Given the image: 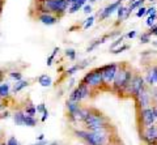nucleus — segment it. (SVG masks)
Listing matches in <instances>:
<instances>
[{"instance_id":"obj_1","label":"nucleus","mask_w":157,"mask_h":145,"mask_svg":"<svg viewBox=\"0 0 157 145\" xmlns=\"http://www.w3.org/2000/svg\"><path fill=\"white\" fill-rule=\"evenodd\" d=\"M37 11L39 13H52L58 17L64 16L68 13L70 3L68 0H36Z\"/></svg>"},{"instance_id":"obj_2","label":"nucleus","mask_w":157,"mask_h":145,"mask_svg":"<svg viewBox=\"0 0 157 145\" xmlns=\"http://www.w3.org/2000/svg\"><path fill=\"white\" fill-rule=\"evenodd\" d=\"M132 76H134V72H132L131 67L127 64V63H121L119 67H118V71H117L114 83H113V86H111V90L114 91L115 94L122 95L123 90L126 89V86L128 85L130 80L132 79Z\"/></svg>"},{"instance_id":"obj_3","label":"nucleus","mask_w":157,"mask_h":145,"mask_svg":"<svg viewBox=\"0 0 157 145\" xmlns=\"http://www.w3.org/2000/svg\"><path fill=\"white\" fill-rule=\"evenodd\" d=\"M82 123H84L85 129H88V131H98V129H102L111 125L110 119L102 111L97 110L94 107H90L89 115H88L86 119Z\"/></svg>"},{"instance_id":"obj_4","label":"nucleus","mask_w":157,"mask_h":145,"mask_svg":"<svg viewBox=\"0 0 157 145\" xmlns=\"http://www.w3.org/2000/svg\"><path fill=\"white\" fill-rule=\"evenodd\" d=\"M147 83H145V79L139 73H134V76H132V79L130 80L128 85L126 86V89L123 90V93H122L121 97H124V98H136L137 95H139V93L141 90H144L147 88Z\"/></svg>"},{"instance_id":"obj_5","label":"nucleus","mask_w":157,"mask_h":145,"mask_svg":"<svg viewBox=\"0 0 157 145\" xmlns=\"http://www.w3.org/2000/svg\"><path fill=\"white\" fill-rule=\"evenodd\" d=\"M80 83L88 85L92 89H100L104 86V80H102V72L101 68H93L90 69L88 73H85V76L81 79Z\"/></svg>"},{"instance_id":"obj_6","label":"nucleus","mask_w":157,"mask_h":145,"mask_svg":"<svg viewBox=\"0 0 157 145\" xmlns=\"http://www.w3.org/2000/svg\"><path fill=\"white\" fill-rule=\"evenodd\" d=\"M118 67H119L118 63H109V64L100 67L101 72H102L104 86H107V88L111 89L113 83H114V79H115V75H117V71H118Z\"/></svg>"},{"instance_id":"obj_7","label":"nucleus","mask_w":157,"mask_h":145,"mask_svg":"<svg viewBox=\"0 0 157 145\" xmlns=\"http://www.w3.org/2000/svg\"><path fill=\"white\" fill-rule=\"evenodd\" d=\"M92 88H89L88 85L80 83L75 89H73L71 93H70V97L68 98L72 99V101H76V102H82L84 99H86L92 93Z\"/></svg>"},{"instance_id":"obj_8","label":"nucleus","mask_w":157,"mask_h":145,"mask_svg":"<svg viewBox=\"0 0 157 145\" xmlns=\"http://www.w3.org/2000/svg\"><path fill=\"white\" fill-rule=\"evenodd\" d=\"M137 114H139V124L141 125V128H147L156 123V117L152 107L137 110Z\"/></svg>"},{"instance_id":"obj_9","label":"nucleus","mask_w":157,"mask_h":145,"mask_svg":"<svg viewBox=\"0 0 157 145\" xmlns=\"http://www.w3.org/2000/svg\"><path fill=\"white\" fill-rule=\"evenodd\" d=\"M152 91H151V86H147L144 90H141L139 95L135 98V102H136V106H137V110L140 109H145V107H151L152 105Z\"/></svg>"},{"instance_id":"obj_10","label":"nucleus","mask_w":157,"mask_h":145,"mask_svg":"<svg viewBox=\"0 0 157 145\" xmlns=\"http://www.w3.org/2000/svg\"><path fill=\"white\" fill-rule=\"evenodd\" d=\"M140 136L148 145L157 144V123L147 128H143L140 132Z\"/></svg>"},{"instance_id":"obj_11","label":"nucleus","mask_w":157,"mask_h":145,"mask_svg":"<svg viewBox=\"0 0 157 145\" xmlns=\"http://www.w3.org/2000/svg\"><path fill=\"white\" fill-rule=\"evenodd\" d=\"M122 3H123V0H117V2L109 4L107 7L100 9L98 13H97V17L100 18V21H104V20H106V18H109L113 13L117 12V9L119 8V6H122Z\"/></svg>"},{"instance_id":"obj_12","label":"nucleus","mask_w":157,"mask_h":145,"mask_svg":"<svg viewBox=\"0 0 157 145\" xmlns=\"http://www.w3.org/2000/svg\"><path fill=\"white\" fill-rule=\"evenodd\" d=\"M89 113H90V107L81 106L80 109H77L76 111H73V113L67 114V117L70 119V122H72V123H82L86 119L88 115H89Z\"/></svg>"},{"instance_id":"obj_13","label":"nucleus","mask_w":157,"mask_h":145,"mask_svg":"<svg viewBox=\"0 0 157 145\" xmlns=\"http://www.w3.org/2000/svg\"><path fill=\"white\" fill-rule=\"evenodd\" d=\"M145 83L148 86H156L157 85V64L151 65L145 72Z\"/></svg>"},{"instance_id":"obj_14","label":"nucleus","mask_w":157,"mask_h":145,"mask_svg":"<svg viewBox=\"0 0 157 145\" xmlns=\"http://www.w3.org/2000/svg\"><path fill=\"white\" fill-rule=\"evenodd\" d=\"M59 18L60 17H58L52 13H39V14H37V20L39 22H42L43 25H47V26L55 25V24L59 21Z\"/></svg>"},{"instance_id":"obj_15","label":"nucleus","mask_w":157,"mask_h":145,"mask_svg":"<svg viewBox=\"0 0 157 145\" xmlns=\"http://www.w3.org/2000/svg\"><path fill=\"white\" fill-rule=\"evenodd\" d=\"M88 0H77L76 3H72L70 4V8H68V13L70 14H73L76 13L77 11H80V9H82V7L86 4Z\"/></svg>"},{"instance_id":"obj_16","label":"nucleus","mask_w":157,"mask_h":145,"mask_svg":"<svg viewBox=\"0 0 157 145\" xmlns=\"http://www.w3.org/2000/svg\"><path fill=\"white\" fill-rule=\"evenodd\" d=\"M81 107V102H76V101H72L68 98L66 101V110H67V114H71L73 111H76L77 109Z\"/></svg>"},{"instance_id":"obj_17","label":"nucleus","mask_w":157,"mask_h":145,"mask_svg":"<svg viewBox=\"0 0 157 145\" xmlns=\"http://www.w3.org/2000/svg\"><path fill=\"white\" fill-rule=\"evenodd\" d=\"M24 119H25V113L24 110H17L13 113V122L16 125H24Z\"/></svg>"},{"instance_id":"obj_18","label":"nucleus","mask_w":157,"mask_h":145,"mask_svg":"<svg viewBox=\"0 0 157 145\" xmlns=\"http://www.w3.org/2000/svg\"><path fill=\"white\" fill-rule=\"evenodd\" d=\"M30 85L29 84V81L28 80H20V81H16L14 83V85H13V88H12V91L14 94H17V93H20L22 89H25V88H28V86Z\"/></svg>"},{"instance_id":"obj_19","label":"nucleus","mask_w":157,"mask_h":145,"mask_svg":"<svg viewBox=\"0 0 157 145\" xmlns=\"http://www.w3.org/2000/svg\"><path fill=\"white\" fill-rule=\"evenodd\" d=\"M38 83L41 84V86H43V88H50L52 85V79H51V76H48V75H41L38 77Z\"/></svg>"},{"instance_id":"obj_20","label":"nucleus","mask_w":157,"mask_h":145,"mask_svg":"<svg viewBox=\"0 0 157 145\" xmlns=\"http://www.w3.org/2000/svg\"><path fill=\"white\" fill-rule=\"evenodd\" d=\"M9 94H11V84L2 83L0 84V97H3V98H9Z\"/></svg>"},{"instance_id":"obj_21","label":"nucleus","mask_w":157,"mask_h":145,"mask_svg":"<svg viewBox=\"0 0 157 145\" xmlns=\"http://www.w3.org/2000/svg\"><path fill=\"white\" fill-rule=\"evenodd\" d=\"M126 8L124 6H119V8L117 9V17H118V22H117V25H119L121 22H123L124 21V13H126Z\"/></svg>"},{"instance_id":"obj_22","label":"nucleus","mask_w":157,"mask_h":145,"mask_svg":"<svg viewBox=\"0 0 157 145\" xmlns=\"http://www.w3.org/2000/svg\"><path fill=\"white\" fill-rule=\"evenodd\" d=\"M24 125H26V127H36V125H37V119L34 118V117H29V115L25 114Z\"/></svg>"},{"instance_id":"obj_23","label":"nucleus","mask_w":157,"mask_h":145,"mask_svg":"<svg viewBox=\"0 0 157 145\" xmlns=\"http://www.w3.org/2000/svg\"><path fill=\"white\" fill-rule=\"evenodd\" d=\"M24 113L29 117H34V115L37 114V107L34 106L33 103H29L28 106H25V109H24Z\"/></svg>"},{"instance_id":"obj_24","label":"nucleus","mask_w":157,"mask_h":145,"mask_svg":"<svg viewBox=\"0 0 157 145\" xmlns=\"http://www.w3.org/2000/svg\"><path fill=\"white\" fill-rule=\"evenodd\" d=\"M94 21H96V16H93V14H89V17H88L86 20L84 21V25H82V29H84V30H88L89 28H92V26H93V24H94Z\"/></svg>"},{"instance_id":"obj_25","label":"nucleus","mask_w":157,"mask_h":145,"mask_svg":"<svg viewBox=\"0 0 157 145\" xmlns=\"http://www.w3.org/2000/svg\"><path fill=\"white\" fill-rule=\"evenodd\" d=\"M147 2V0H136V2H134L132 4H130L128 6V9L131 12H134V11H137L140 7H143L144 6V3Z\"/></svg>"},{"instance_id":"obj_26","label":"nucleus","mask_w":157,"mask_h":145,"mask_svg":"<svg viewBox=\"0 0 157 145\" xmlns=\"http://www.w3.org/2000/svg\"><path fill=\"white\" fill-rule=\"evenodd\" d=\"M59 51H60V48H59V47H55V48H54V50H52L51 55L47 58V61H46V64H47L48 67H50V65L52 64V61H54V59H55V56L59 54Z\"/></svg>"},{"instance_id":"obj_27","label":"nucleus","mask_w":157,"mask_h":145,"mask_svg":"<svg viewBox=\"0 0 157 145\" xmlns=\"http://www.w3.org/2000/svg\"><path fill=\"white\" fill-rule=\"evenodd\" d=\"M64 55H66V58H68V59H70L71 61H75V60H76V51L73 50V48H66Z\"/></svg>"},{"instance_id":"obj_28","label":"nucleus","mask_w":157,"mask_h":145,"mask_svg":"<svg viewBox=\"0 0 157 145\" xmlns=\"http://www.w3.org/2000/svg\"><path fill=\"white\" fill-rule=\"evenodd\" d=\"M124 38H126V35H119V37H118L117 39L110 45V51L114 50V48H117L119 45H122V43H123V41H124Z\"/></svg>"},{"instance_id":"obj_29","label":"nucleus","mask_w":157,"mask_h":145,"mask_svg":"<svg viewBox=\"0 0 157 145\" xmlns=\"http://www.w3.org/2000/svg\"><path fill=\"white\" fill-rule=\"evenodd\" d=\"M130 47H131L130 45H121L119 47H117V48H114V50H111V54L118 55V54H121V52H123V51H127Z\"/></svg>"},{"instance_id":"obj_30","label":"nucleus","mask_w":157,"mask_h":145,"mask_svg":"<svg viewBox=\"0 0 157 145\" xmlns=\"http://www.w3.org/2000/svg\"><path fill=\"white\" fill-rule=\"evenodd\" d=\"M77 71H80V67H78V64H75V65L70 67V68L64 72V76H73Z\"/></svg>"},{"instance_id":"obj_31","label":"nucleus","mask_w":157,"mask_h":145,"mask_svg":"<svg viewBox=\"0 0 157 145\" xmlns=\"http://www.w3.org/2000/svg\"><path fill=\"white\" fill-rule=\"evenodd\" d=\"M9 77L14 81H20V80H22V73L20 71H12V72H9Z\"/></svg>"},{"instance_id":"obj_32","label":"nucleus","mask_w":157,"mask_h":145,"mask_svg":"<svg viewBox=\"0 0 157 145\" xmlns=\"http://www.w3.org/2000/svg\"><path fill=\"white\" fill-rule=\"evenodd\" d=\"M156 18H157V13H152V14H149L148 16V18H147V21H145V24H147V26H152V25H155V22H156Z\"/></svg>"},{"instance_id":"obj_33","label":"nucleus","mask_w":157,"mask_h":145,"mask_svg":"<svg viewBox=\"0 0 157 145\" xmlns=\"http://www.w3.org/2000/svg\"><path fill=\"white\" fill-rule=\"evenodd\" d=\"M151 34L148 32L147 33H141V35L139 37V39H140V43H149L151 42Z\"/></svg>"},{"instance_id":"obj_34","label":"nucleus","mask_w":157,"mask_h":145,"mask_svg":"<svg viewBox=\"0 0 157 145\" xmlns=\"http://www.w3.org/2000/svg\"><path fill=\"white\" fill-rule=\"evenodd\" d=\"M145 13H147V8L143 6V7H140V8L136 11V17H137V18H141V17L145 16Z\"/></svg>"},{"instance_id":"obj_35","label":"nucleus","mask_w":157,"mask_h":145,"mask_svg":"<svg viewBox=\"0 0 157 145\" xmlns=\"http://www.w3.org/2000/svg\"><path fill=\"white\" fill-rule=\"evenodd\" d=\"M82 12H84L85 14H90L92 13V4H85L84 7H82Z\"/></svg>"},{"instance_id":"obj_36","label":"nucleus","mask_w":157,"mask_h":145,"mask_svg":"<svg viewBox=\"0 0 157 145\" xmlns=\"http://www.w3.org/2000/svg\"><path fill=\"white\" fill-rule=\"evenodd\" d=\"M7 145H20L18 141H17V139L14 137V136H11L8 140H7Z\"/></svg>"},{"instance_id":"obj_37","label":"nucleus","mask_w":157,"mask_h":145,"mask_svg":"<svg viewBox=\"0 0 157 145\" xmlns=\"http://www.w3.org/2000/svg\"><path fill=\"white\" fill-rule=\"evenodd\" d=\"M136 35H137V32L136 30H131V32H128L126 34V38H128V39H134Z\"/></svg>"},{"instance_id":"obj_38","label":"nucleus","mask_w":157,"mask_h":145,"mask_svg":"<svg viewBox=\"0 0 157 145\" xmlns=\"http://www.w3.org/2000/svg\"><path fill=\"white\" fill-rule=\"evenodd\" d=\"M152 90V97H153V101H155V103H157V86H152L151 88Z\"/></svg>"},{"instance_id":"obj_39","label":"nucleus","mask_w":157,"mask_h":145,"mask_svg":"<svg viewBox=\"0 0 157 145\" xmlns=\"http://www.w3.org/2000/svg\"><path fill=\"white\" fill-rule=\"evenodd\" d=\"M152 13H157V9H156L155 6H152V7H149V8H147L145 16H149V14H152Z\"/></svg>"},{"instance_id":"obj_40","label":"nucleus","mask_w":157,"mask_h":145,"mask_svg":"<svg viewBox=\"0 0 157 145\" xmlns=\"http://www.w3.org/2000/svg\"><path fill=\"white\" fill-rule=\"evenodd\" d=\"M46 110V105L45 103H39L38 106H37V113H43V111Z\"/></svg>"},{"instance_id":"obj_41","label":"nucleus","mask_w":157,"mask_h":145,"mask_svg":"<svg viewBox=\"0 0 157 145\" xmlns=\"http://www.w3.org/2000/svg\"><path fill=\"white\" fill-rule=\"evenodd\" d=\"M47 118H48V111H47V109H46V110L42 113V118H41V120H42V122H46Z\"/></svg>"},{"instance_id":"obj_42","label":"nucleus","mask_w":157,"mask_h":145,"mask_svg":"<svg viewBox=\"0 0 157 145\" xmlns=\"http://www.w3.org/2000/svg\"><path fill=\"white\" fill-rule=\"evenodd\" d=\"M36 145H48V143H47V140H41V141H37Z\"/></svg>"},{"instance_id":"obj_43","label":"nucleus","mask_w":157,"mask_h":145,"mask_svg":"<svg viewBox=\"0 0 157 145\" xmlns=\"http://www.w3.org/2000/svg\"><path fill=\"white\" fill-rule=\"evenodd\" d=\"M152 109H153V113H155V117H156V123H157V103H155L152 106Z\"/></svg>"},{"instance_id":"obj_44","label":"nucleus","mask_w":157,"mask_h":145,"mask_svg":"<svg viewBox=\"0 0 157 145\" xmlns=\"http://www.w3.org/2000/svg\"><path fill=\"white\" fill-rule=\"evenodd\" d=\"M41 140H45V135L41 133L39 136H37V141H41Z\"/></svg>"},{"instance_id":"obj_45","label":"nucleus","mask_w":157,"mask_h":145,"mask_svg":"<svg viewBox=\"0 0 157 145\" xmlns=\"http://www.w3.org/2000/svg\"><path fill=\"white\" fill-rule=\"evenodd\" d=\"M3 75H4L3 73V69L0 68V83H3Z\"/></svg>"},{"instance_id":"obj_46","label":"nucleus","mask_w":157,"mask_h":145,"mask_svg":"<svg viewBox=\"0 0 157 145\" xmlns=\"http://www.w3.org/2000/svg\"><path fill=\"white\" fill-rule=\"evenodd\" d=\"M48 145H59V143L58 141H52V143H50Z\"/></svg>"},{"instance_id":"obj_47","label":"nucleus","mask_w":157,"mask_h":145,"mask_svg":"<svg viewBox=\"0 0 157 145\" xmlns=\"http://www.w3.org/2000/svg\"><path fill=\"white\" fill-rule=\"evenodd\" d=\"M0 145H7V143H4L3 140H2V137H0Z\"/></svg>"},{"instance_id":"obj_48","label":"nucleus","mask_w":157,"mask_h":145,"mask_svg":"<svg viewBox=\"0 0 157 145\" xmlns=\"http://www.w3.org/2000/svg\"><path fill=\"white\" fill-rule=\"evenodd\" d=\"M77 2V0H68V3H70V4H72V3H76Z\"/></svg>"},{"instance_id":"obj_49","label":"nucleus","mask_w":157,"mask_h":145,"mask_svg":"<svg viewBox=\"0 0 157 145\" xmlns=\"http://www.w3.org/2000/svg\"><path fill=\"white\" fill-rule=\"evenodd\" d=\"M96 2H97V0H89V3H90V4H93V3H96Z\"/></svg>"},{"instance_id":"obj_50","label":"nucleus","mask_w":157,"mask_h":145,"mask_svg":"<svg viewBox=\"0 0 157 145\" xmlns=\"http://www.w3.org/2000/svg\"><path fill=\"white\" fill-rule=\"evenodd\" d=\"M147 2H149V3H155V2H157V0H147Z\"/></svg>"},{"instance_id":"obj_51","label":"nucleus","mask_w":157,"mask_h":145,"mask_svg":"<svg viewBox=\"0 0 157 145\" xmlns=\"http://www.w3.org/2000/svg\"><path fill=\"white\" fill-rule=\"evenodd\" d=\"M134 2H136V0H128V3H130V4H132Z\"/></svg>"},{"instance_id":"obj_52","label":"nucleus","mask_w":157,"mask_h":145,"mask_svg":"<svg viewBox=\"0 0 157 145\" xmlns=\"http://www.w3.org/2000/svg\"><path fill=\"white\" fill-rule=\"evenodd\" d=\"M153 46H155V47H157V41H155V42H153Z\"/></svg>"},{"instance_id":"obj_53","label":"nucleus","mask_w":157,"mask_h":145,"mask_svg":"<svg viewBox=\"0 0 157 145\" xmlns=\"http://www.w3.org/2000/svg\"><path fill=\"white\" fill-rule=\"evenodd\" d=\"M153 35H155V37H157V30H156V32L153 33Z\"/></svg>"},{"instance_id":"obj_54","label":"nucleus","mask_w":157,"mask_h":145,"mask_svg":"<svg viewBox=\"0 0 157 145\" xmlns=\"http://www.w3.org/2000/svg\"><path fill=\"white\" fill-rule=\"evenodd\" d=\"M0 137H2V131H0Z\"/></svg>"},{"instance_id":"obj_55","label":"nucleus","mask_w":157,"mask_h":145,"mask_svg":"<svg viewBox=\"0 0 157 145\" xmlns=\"http://www.w3.org/2000/svg\"><path fill=\"white\" fill-rule=\"evenodd\" d=\"M152 145H157V144H152Z\"/></svg>"},{"instance_id":"obj_56","label":"nucleus","mask_w":157,"mask_h":145,"mask_svg":"<svg viewBox=\"0 0 157 145\" xmlns=\"http://www.w3.org/2000/svg\"><path fill=\"white\" fill-rule=\"evenodd\" d=\"M32 145H36V144H32Z\"/></svg>"},{"instance_id":"obj_57","label":"nucleus","mask_w":157,"mask_h":145,"mask_svg":"<svg viewBox=\"0 0 157 145\" xmlns=\"http://www.w3.org/2000/svg\"><path fill=\"white\" fill-rule=\"evenodd\" d=\"M0 84H2V83H0Z\"/></svg>"}]
</instances>
